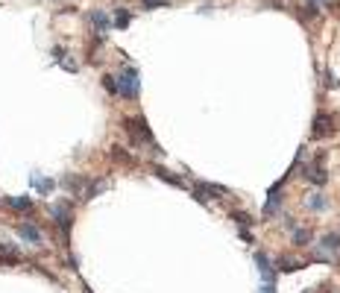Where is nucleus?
<instances>
[{"mask_svg":"<svg viewBox=\"0 0 340 293\" xmlns=\"http://www.w3.org/2000/svg\"><path fill=\"white\" fill-rule=\"evenodd\" d=\"M117 94H123L126 100H135L141 94V76H138V70L126 68L123 73H117Z\"/></svg>","mask_w":340,"mask_h":293,"instance_id":"nucleus-3","label":"nucleus"},{"mask_svg":"<svg viewBox=\"0 0 340 293\" xmlns=\"http://www.w3.org/2000/svg\"><path fill=\"white\" fill-rule=\"evenodd\" d=\"M129 21H132V15H129L126 9H117V12H114V26H117V29H126Z\"/></svg>","mask_w":340,"mask_h":293,"instance_id":"nucleus-16","label":"nucleus"},{"mask_svg":"<svg viewBox=\"0 0 340 293\" xmlns=\"http://www.w3.org/2000/svg\"><path fill=\"white\" fill-rule=\"evenodd\" d=\"M32 185H35L41 194H50V191H53V179H41V176H32Z\"/></svg>","mask_w":340,"mask_h":293,"instance_id":"nucleus-17","label":"nucleus"},{"mask_svg":"<svg viewBox=\"0 0 340 293\" xmlns=\"http://www.w3.org/2000/svg\"><path fill=\"white\" fill-rule=\"evenodd\" d=\"M50 211H53V220L59 223V229L68 235V232H70V220H73V217H70V203H68V200H62V203H56Z\"/></svg>","mask_w":340,"mask_h":293,"instance_id":"nucleus-4","label":"nucleus"},{"mask_svg":"<svg viewBox=\"0 0 340 293\" xmlns=\"http://www.w3.org/2000/svg\"><path fill=\"white\" fill-rule=\"evenodd\" d=\"M18 261H21V252L12 244H0V264H18Z\"/></svg>","mask_w":340,"mask_h":293,"instance_id":"nucleus-8","label":"nucleus"},{"mask_svg":"<svg viewBox=\"0 0 340 293\" xmlns=\"http://www.w3.org/2000/svg\"><path fill=\"white\" fill-rule=\"evenodd\" d=\"M305 293H314V291H305Z\"/></svg>","mask_w":340,"mask_h":293,"instance_id":"nucleus-22","label":"nucleus"},{"mask_svg":"<svg viewBox=\"0 0 340 293\" xmlns=\"http://www.w3.org/2000/svg\"><path fill=\"white\" fill-rule=\"evenodd\" d=\"M123 129L129 132L132 144H147V147L159 150V147H156V138H153V129L147 126L144 117H126V120H123Z\"/></svg>","mask_w":340,"mask_h":293,"instance_id":"nucleus-1","label":"nucleus"},{"mask_svg":"<svg viewBox=\"0 0 340 293\" xmlns=\"http://www.w3.org/2000/svg\"><path fill=\"white\" fill-rule=\"evenodd\" d=\"M82 185H85V182H82L79 176H70V173L62 176V188H68V191H73V194H82Z\"/></svg>","mask_w":340,"mask_h":293,"instance_id":"nucleus-11","label":"nucleus"},{"mask_svg":"<svg viewBox=\"0 0 340 293\" xmlns=\"http://www.w3.org/2000/svg\"><path fill=\"white\" fill-rule=\"evenodd\" d=\"M6 203H9L15 211H29V208H32V200H29V197H9Z\"/></svg>","mask_w":340,"mask_h":293,"instance_id":"nucleus-12","label":"nucleus"},{"mask_svg":"<svg viewBox=\"0 0 340 293\" xmlns=\"http://www.w3.org/2000/svg\"><path fill=\"white\" fill-rule=\"evenodd\" d=\"M144 9H161V6H170V0H141Z\"/></svg>","mask_w":340,"mask_h":293,"instance_id":"nucleus-20","label":"nucleus"},{"mask_svg":"<svg viewBox=\"0 0 340 293\" xmlns=\"http://www.w3.org/2000/svg\"><path fill=\"white\" fill-rule=\"evenodd\" d=\"M255 264H258V270H261L264 282H273V267H270V261H267V255H264V252H258V255H255Z\"/></svg>","mask_w":340,"mask_h":293,"instance_id":"nucleus-10","label":"nucleus"},{"mask_svg":"<svg viewBox=\"0 0 340 293\" xmlns=\"http://www.w3.org/2000/svg\"><path fill=\"white\" fill-rule=\"evenodd\" d=\"M320 247H323V249H332V252H340V235H338V232L326 235V238L320 241Z\"/></svg>","mask_w":340,"mask_h":293,"instance_id":"nucleus-15","label":"nucleus"},{"mask_svg":"<svg viewBox=\"0 0 340 293\" xmlns=\"http://www.w3.org/2000/svg\"><path fill=\"white\" fill-rule=\"evenodd\" d=\"M294 244H296V247H308V244H311V232L294 226Z\"/></svg>","mask_w":340,"mask_h":293,"instance_id":"nucleus-14","label":"nucleus"},{"mask_svg":"<svg viewBox=\"0 0 340 293\" xmlns=\"http://www.w3.org/2000/svg\"><path fill=\"white\" fill-rule=\"evenodd\" d=\"M91 23H94V29H97V32L112 29V21H109V15H106V12H91Z\"/></svg>","mask_w":340,"mask_h":293,"instance_id":"nucleus-9","label":"nucleus"},{"mask_svg":"<svg viewBox=\"0 0 340 293\" xmlns=\"http://www.w3.org/2000/svg\"><path fill=\"white\" fill-rule=\"evenodd\" d=\"M103 88L112 91V94H117V79L114 76H103Z\"/></svg>","mask_w":340,"mask_h":293,"instance_id":"nucleus-19","label":"nucleus"},{"mask_svg":"<svg viewBox=\"0 0 340 293\" xmlns=\"http://www.w3.org/2000/svg\"><path fill=\"white\" fill-rule=\"evenodd\" d=\"M308 205H311V208H323V205H326V200L317 194V197H311V200H308Z\"/></svg>","mask_w":340,"mask_h":293,"instance_id":"nucleus-21","label":"nucleus"},{"mask_svg":"<svg viewBox=\"0 0 340 293\" xmlns=\"http://www.w3.org/2000/svg\"><path fill=\"white\" fill-rule=\"evenodd\" d=\"M18 235H21L26 244H35V247L41 244V232H38L32 223H21V226H18Z\"/></svg>","mask_w":340,"mask_h":293,"instance_id":"nucleus-7","label":"nucleus"},{"mask_svg":"<svg viewBox=\"0 0 340 293\" xmlns=\"http://www.w3.org/2000/svg\"><path fill=\"white\" fill-rule=\"evenodd\" d=\"M153 173H156L159 179H164V182H170V185H176V188H182V185H185V182H182L179 176H173V173H167L164 167H153Z\"/></svg>","mask_w":340,"mask_h":293,"instance_id":"nucleus-13","label":"nucleus"},{"mask_svg":"<svg viewBox=\"0 0 340 293\" xmlns=\"http://www.w3.org/2000/svg\"><path fill=\"white\" fill-rule=\"evenodd\" d=\"M302 176H305V179H311V182H317V185H326V182H329L326 167H323V164H317V161H314V164H308V167L302 170Z\"/></svg>","mask_w":340,"mask_h":293,"instance_id":"nucleus-6","label":"nucleus"},{"mask_svg":"<svg viewBox=\"0 0 340 293\" xmlns=\"http://www.w3.org/2000/svg\"><path fill=\"white\" fill-rule=\"evenodd\" d=\"M226 194H229L226 188H220V185H211V182H197V188H194V197H197L200 203H205L208 197H214V200H217V197H226Z\"/></svg>","mask_w":340,"mask_h":293,"instance_id":"nucleus-5","label":"nucleus"},{"mask_svg":"<svg viewBox=\"0 0 340 293\" xmlns=\"http://www.w3.org/2000/svg\"><path fill=\"white\" fill-rule=\"evenodd\" d=\"M279 267H282L285 273H291V270H299V267H305V264H302V261H296V258H294V261H291V258H282V261H279Z\"/></svg>","mask_w":340,"mask_h":293,"instance_id":"nucleus-18","label":"nucleus"},{"mask_svg":"<svg viewBox=\"0 0 340 293\" xmlns=\"http://www.w3.org/2000/svg\"><path fill=\"white\" fill-rule=\"evenodd\" d=\"M340 123H338V114H329V112H320L317 117H314V126H311V138H317V141H323V138H332V135H338Z\"/></svg>","mask_w":340,"mask_h":293,"instance_id":"nucleus-2","label":"nucleus"}]
</instances>
